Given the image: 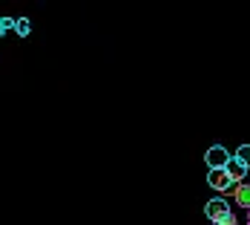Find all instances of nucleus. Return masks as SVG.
Here are the masks:
<instances>
[{"instance_id":"f257e3e1","label":"nucleus","mask_w":250,"mask_h":225,"mask_svg":"<svg viewBox=\"0 0 250 225\" xmlns=\"http://www.w3.org/2000/svg\"><path fill=\"white\" fill-rule=\"evenodd\" d=\"M230 159H233V156H230L222 145H213V148L204 153V162H207L210 171H225L227 165H230Z\"/></svg>"},{"instance_id":"6e6552de","label":"nucleus","mask_w":250,"mask_h":225,"mask_svg":"<svg viewBox=\"0 0 250 225\" xmlns=\"http://www.w3.org/2000/svg\"><path fill=\"white\" fill-rule=\"evenodd\" d=\"M213 225H236V217H233V214H227V217H222L219 223H213Z\"/></svg>"},{"instance_id":"0eeeda50","label":"nucleus","mask_w":250,"mask_h":225,"mask_svg":"<svg viewBox=\"0 0 250 225\" xmlns=\"http://www.w3.org/2000/svg\"><path fill=\"white\" fill-rule=\"evenodd\" d=\"M18 35H29V21H26V18H21V21H18Z\"/></svg>"},{"instance_id":"39448f33","label":"nucleus","mask_w":250,"mask_h":225,"mask_svg":"<svg viewBox=\"0 0 250 225\" xmlns=\"http://www.w3.org/2000/svg\"><path fill=\"white\" fill-rule=\"evenodd\" d=\"M236 202L250 211V185H239V188H236Z\"/></svg>"},{"instance_id":"1a4fd4ad","label":"nucleus","mask_w":250,"mask_h":225,"mask_svg":"<svg viewBox=\"0 0 250 225\" xmlns=\"http://www.w3.org/2000/svg\"><path fill=\"white\" fill-rule=\"evenodd\" d=\"M3 29H6V26H3V21H0V35H3Z\"/></svg>"},{"instance_id":"423d86ee","label":"nucleus","mask_w":250,"mask_h":225,"mask_svg":"<svg viewBox=\"0 0 250 225\" xmlns=\"http://www.w3.org/2000/svg\"><path fill=\"white\" fill-rule=\"evenodd\" d=\"M236 159H239L245 168H250V145H242V148L236 150Z\"/></svg>"},{"instance_id":"f03ea898","label":"nucleus","mask_w":250,"mask_h":225,"mask_svg":"<svg viewBox=\"0 0 250 225\" xmlns=\"http://www.w3.org/2000/svg\"><path fill=\"white\" fill-rule=\"evenodd\" d=\"M230 214V208H227L225 200H210L207 205H204V217L207 220H213V223H219L222 217H227Z\"/></svg>"},{"instance_id":"7ed1b4c3","label":"nucleus","mask_w":250,"mask_h":225,"mask_svg":"<svg viewBox=\"0 0 250 225\" xmlns=\"http://www.w3.org/2000/svg\"><path fill=\"white\" fill-rule=\"evenodd\" d=\"M207 185H210L213 191H227V188L233 185V179L227 176V171H210V174H207Z\"/></svg>"},{"instance_id":"20e7f679","label":"nucleus","mask_w":250,"mask_h":225,"mask_svg":"<svg viewBox=\"0 0 250 225\" xmlns=\"http://www.w3.org/2000/svg\"><path fill=\"white\" fill-rule=\"evenodd\" d=\"M225 171H227V176H230L233 182H242V179H245V174H248V168H245V165H242V162H239L236 156L230 159V165H227Z\"/></svg>"}]
</instances>
